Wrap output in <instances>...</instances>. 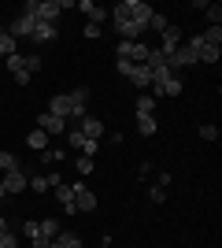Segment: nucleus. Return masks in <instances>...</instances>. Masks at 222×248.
<instances>
[{
    "mask_svg": "<svg viewBox=\"0 0 222 248\" xmlns=\"http://www.w3.org/2000/svg\"><path fill=\"white\" fill-rule=\"evenodd\" d=\"M74 11H82V15H85L89 22H93V26H100V22H104L107 15H111L107 8H100V4H93V0H78V4H74Z\"/></svg>",
    "mask_w": 222,
    "mask_h": 248,
    "instance_id": "6",
    "label": "nucleus"
},
{
    "mask_svg": "<svg viewBox=\"0 0 222 248\" xmlns=\"http://www.w3.org/2000/svg\"><path fill=\"white\" fill-rule=\"evenodd\" d=\"M200 137H204V141H219V130H215L211 123H204L200 126Z\"/></svg>",
    "mask_w": 222,
    "mask_h": 248,
    "instance_id": "34",
    "label": "nucleus"
},
{
    "mask_svg": "<svg viewBox=\"0 0 222 248\" xmlns=\"http://www.w3.org/2000/svg\"><path fill=\"white\" fill-rule=\"evenodd\" d=\"M204 45H215V48H222V26H207V30L200 33Z\"/></svg>",
    "mask_w": 222,
    "mask_h": 248,
    "instance_id": "19",
    "label": "nucleus"
},
{
    "mask_svg": "<svg viewBox=\"0 0 222 248\" xmlns=\"http://www.w3.org/2000/svg\"><path fill=\"white\" fill-rule=\"evenodd\" d=\"M56 37H59V26H56V22H37L33 33H30V41H37V45H48V41H56Z\"/></svg>",
    "mask_w": 222,
    "mask_h": 248,
    "instance_id": "11",
    "label": "nucleus"
},
{
    "mask_svg": "<svg viewBox=\"0 0 222 248\" xmlns=\"http://www.w3.org/2000/svg\"><path fill=\"white\" fill-rule=\"evenodd\" d=\"M148 200H152V204H163V200H167V189L152 186V189H148Z\"/></svg>",
    "mask_w": 222,
    "mask_h": 248,
    "instance_id": "33",
    "label": "nucleus"
},
{
    "mask_svg": "<svg viewBox=\"0 0 222 248\" xmlns=\"http://www.w3.org/2000/svg\"><path fill=\"white\" fill-rule=\"evenodd\" d=\"M30 245H33V248H48V245H52V241H48V237H41V233H37V237H33Z\"/></svg>",
    "mask_w": 222,
    "mask_h": 248,
    "instance_id": "40",
    "label": "nucleus"
},
{
    "mask_svg": "<svg viewBox=\"0 0 222 248\" xmlns=\"http://www.w3.org/2000/svg\"><path fill=\"white\" fill-rule=\"evenodd\" d=\"M4 197H8V193H4V182H0V200H4Z\"/></svg>",
    "mask_w": 222,
    "mask_h": 248,
    "instance_id": "43",
    "label": "nucleus"
},
{
    "mask_svg": "<svg viewBox=\"0 0 222 248\" xmlns=\"http://www.w3.org/2000/svg\"><path fill=\"white\" fill-rule=\"evenodd\" d=\"M74 130H78L85 141H100V137H104V123H100L96 115H85L82 123H74Z\"/></svg>",
    "mask_w": 222,
    "mask_h": 248,
    "instance_id": "5",
    "label": "nucleus"
},
{
    "mask_svg": "<svg viewBox=\"0 0 222 248\" xmlns=\"http://www.w3.org/2000/svg\"><path fill=\"white\" fill-rule=\"evenodd\" d=\"M204 15H207V26H222V4H207Z\"/></svg>",
    "mask_w": 222,
    "mask_h": 248,
    "instance_id": "24",
    "label": "nucleus"
},
{
    "mask_svg": "<svg viewBox=\"0 0 222 248\" xmlns=\"http://www.w3.org/2000/svg\"><path fill=\"white\" fill-rule=\"evenodd\" d=\"M85 37H89V41H100V26H93V22H85Z\"/></svg>",
    "mask_w": 222,
    "mask_h": 248,
    "instance_id": "37",
    "label": "nucleus"
},
{
    "mask_svg": "<svg viewBox=\"0 0 222 248\" xmlns=\"http://www.w3.org/2000/svg\"><path fill=\"white\" fill-rule=\"evenodd\" d=\"M26 145H30L33 152H44V148H48V134H44V130H30V134H26Z\"/></svg>",
    "mask_w": 222,
    "mask_h": 248,
    "instance_id": "16",
    "label": "nucleus"
},
{
    "mask_svg": "<svg viewBox=\"0 0 222 248\" xmlns=\"http://www.w3.org/2000/svg\"><path fill=\"white\" fill-rule=\"evenodd\" d=\"M59 218H41V237H48V241H56V233H59Z\"/></svg>",
    "mask_w": 222,
    "mask_h": 248,
    "instance_id": "22",
    "label": "nucleus"
},
{
    "mask_svg": "<svg viewBox=\"0 0 222 248\" xmlns=\"http://www.w3.org/2000/svg\"><path fill=\"white\" fill-rule=\"evenodd\" d=\"M56 200H59V204L67 207V215H78V211H74V186H56Z\"/></svg>",
    "mask_w": 222,
    "mask_h": 248,
    "instance_id": "14",
    "label": "nucleus"
},
{
    "mask_svg": "<svg viewBox=\"0 0 222 248\" xmlns=\"http://www.w3.org/2000/svg\"><path fill=\"white\" fill-rule=\"evenodd\" d=\"M48 115H59V119H71V96H67V93L52 96V100H48Z\"/></svg>",
    "mask_w": 222,
    "mask_h": 248,
    "instance_id": "13",
    "label": "nucleus"
},
{
    "mask_svg": "<svg viewBox=\"0 0 222 248\" xmlns=\"http://www.w3.org/2000/svg\"><path fill=\"white\" fill-rule=\"evenodd\" d=\"M59 15H63V4H59V0H41V4H37V22H56V26H59Z\"/></svg>",
    "mask_w": 222,
    "mask_h": 248,
    "instance_id": "9",
    "label": "nucleus"
},
{
    "mask_svg": "<svg viewBox=\"0 0 222 248\" xmlns=\"http://www.w3.org/2000/svg\"><path fill=\"white\" fill-rule=\"evenodd\" d=\"M137 134H145V137L156 134V115H137Z\"/></svg>",
    "mask_w": 222,
    "mask_h": 248,
    "instance_id": "21",
    "label": "nucleus"
},
{
    "mask_svg": "<svg viewBox=\"0 0 222 248\" xmlns=\"http://www.w3.org/2000/svg\"><path fill=\"white\" fill-rule=\"evenodd\" d=\"M26 71H30V78H33V71H41V56H37V52L26 56Z\"/></svg>",
    "mask_w": 222,
    "mask_h": 248,
    "instance_id": "35",
    "label": "nucleus"
},
{
    "mask_svg": "<svg viewBox=\"0 0 222 248\" xmlns=\"http://www.w3.org/2000/svg\"><path fill=\"white\" fill-rule=\"evenodd\" d=\"M126 82L137 85V89H152V71H148V63H133L126 71Z\"/></svg>",
    "mask_w": 222,
    "mask_h": 248,
    "instance_id": "8",
    "label": "nucleus"
},
{
    "mask_svg": "<svg viewBox=\"0 0 222 248\" xmlns=\"http://www.w3.org/2000/svg\"><path fill=\"white\" fill-rule=\"evenodd\" d=\"M56 245H63V248H82V233H74V230H59V233H56Z\"/></svg>",
    "mask_w": 222,
    "mask_h": 248,
    "instance_id": "17",
    "label": "nucleus"
},
{
    "mask_svg": "<svg viewBox=\"0 0 222 248\" xmlns=\"http://www.w3.org/2000/svg\"><path fill=\"white\" fill-rule=\"evenodd\" d=\"M219 56H222V48H215V45H204L200 56H196V63H219Z\"/></svg>",
    "mask_w": 222,
    "mask_h": 248,
    "instance_id": "23",
    "label": "nucleus"
},
{
    "mask_svg": "<svg viewBox=\"0 0 222 248\" xmlns=\"http://www.w3.org/2000/svg\"><path fill=\"white\" fill-rule=\"evenodd\" d=\"M15 85H30V71H19V74H15Z\"/></svg>",
    "mask_w": 222,
    "mask_h": 248,
    "instance_id": "39",
    "label": "nucleus"
},
{
    "mask_svg": "<svg viewBox=\"0 0 222 248\" xmlns=\"http://www.w3.org/2000/svg\"><path fill=\"white\" fill-rule=\"evenodd\" d=\"M137 115H156V96H152V93L137 96Z\"/></svg>",
    "mask_w": 222,
    "mask_h": 248,
    "instance_id": "20",
    "label": "nucleus"
},
{
    "mask_svg": "<svg viewBox=\"0 0 222 248\" xmlns=\"http://www.w3.org/2000/svg\"><path fill=\"white\" fill-rule=\"evenodd\" d=\"M0 233H8V218H0Z\"/></svg>",
    "mask_w": 222,
    "mask_h": 248,
    "instance_id": "41",
    "label": "nucleus"
},
{
    "mask_svg": "<svg viewBox=\"0 0 222 248\" xmlns=\"http://www.w3.org/2000/svg\"><path fill=\"white\" fill-rule=\"evenodd\" d=\"M67 145H71V148H78V152H82V145H85V137L78 134L74 126H67Z\"/></svg>",
    "mask_w": 222,
    "mask_h": 248,
    "instance_id": "29",
    "label": "nucleus"
},
{
    "mask_svg": "<svg viewBox=\"0 0 222 248\" xmlns=\"http://www.w3.org/2000/svg\"><path fill=\"white\" fill-rule=\"evenodd\" d=\"M170 182H174V178H170V170H163V174H159V182H156V186H159V189H167Z\"/></svg>",
    "mask_w": 222,
    "mask_h": 248,
    "instance_id": "38",
    "label": "nucleus"
},
{
    "mask_svg": "<svg viewBox=\"0 0 222 248\" xmlns=\"http://www.w3.org/2000/svg\"><path fill=\"white\" fill-rule=\"evenodd\" d=\"M96 148H100V141H85V145H82V155H89V159H96Z\"/></svg>",
    "mask_w": 222,
    "mask_h": 248,
    "instance_id": "36",
    "label": "nucleus"
},
{
    "mask_svg": "<svg viewBox=\"0 0 222 248\" xmlns=\"http://www.w3.org/2000/svg\"><path fill=\"white\" fill-rule=\"evenodd\" d=\"M8 71H11V74L26 71V56H19V52H15V56H8Z\"/></svg>",
    "mask_w": 222,
    "mask_h": 248,
    "instance_id": "28",
    "label": "nucleus"
},
{
    "mask_svg": "<svg viewBox=\"0 0 222 248\" xmlns=\"http://www.w3.org/2000/svg\"><path fill=\"white\" fill-rule=\"evenodd\" d=\"M152 89H156V93H152V96H156V100H159V96H181V89H185V85H181V78H178V74H170L167 82L152 85Z\"/></svg>",
    "mask_w": 222,
    "mask_h": 248,
    "instance_id": "12",
    "label": "nucleus"
},
{
    "mask_svg": "<svg viewBox=\"0 0 222 248\" xmlns=\"http://www.w3.org/2000/svg\"><path fill=\"white\" fill-rule=\"evenodd\" d=\"M74 167H78V174H93V159H89V155H78V163H74Z\"/></svg>",
    "mask_w": 222,
    "mask_h": 248,
    "instance_id": "31",
    "label": "nucleus"
},
{
    "mask_svg": "<svg viewBox=\"0 0 222 248\" xmlns=\"http://www.w3.org/2000/svg\"><path fill=\"white\" fill-rule=\"evenodd\" d=\"M37 233H41V218H26V222H22V237H37Z\"/></svg>",
    "mask_w": 222,
    "mask_h": 248,
    "instance_id": "25",
    "label": "nucleus"
},
{
    "mask_svg": "<svg viewBox=\"0 0 222 248\" xmlns=\"http://www.w3.org/2000/svg\"><path fill=\"white\" fill-rule=\"evenodd\" d=\"M74 211H78V215H82V211H96V193L85 186V182L74 186Z\"/></svg>",
    "mask_w": 222,
    "mask_h": 248,
    "instance_id": "4",
    "label": "nucleus"
},
{
    "mask_svg": "<svg viewBox=\"0 0 222 248\" xmlns=\"http://www.w3.org/2000/svg\"><path fill=\"white\" fill-rule=\"evenodd\" d=\"M33 26H37V0H26V4H22V11L8 22V33L15 37V41H19V37H26V41H30Z\"/></svg>",
    "mask_w": 222,
    "mask_h": 248,
    "instance_id": "1",
    "label": "nucleus"
},
{
    "mask_svg": "<svg viewBox=\"0 0 222 248\" xmlns=\"http://www.w3.org/2000/svg\"><path fill=\"white\" fill-rule=\"evenodd\" d=\"M19 163H22V159H15L11 152H0V174H8V170H15Z\"/></svg>",
    "mask_w": 222,
    "mask_h": 248,
    "instance_id": "27",
    "label": "nucleus"
},
{
    "mask_svg": "<svg viewBox=\"0 0 222 248\" xmlns=\"http://www.w3.org/2000/svg\"><path fill=\"white\" fill-rule=\"evenodd\" d=\"M37 130H44V134H67V119L41 111V115H37Z\"/></svg>",
    "mask_w": 222,
    "mask_h": 248,
    "instance_id": "10",
    "label": "nucleus"
},
{
    "mask_svg": "<svg viewBox=\"0 0 222 248\" xmlns=\"http://www.w3.org/2000/svg\"><path fill=\"white\" fill-rule=\"evenodd\" d=\"M178 45H181V30L174 26V22H170L167 30L159 33V45H156V48L163 52V56H170V52H178Z\"/></svg>",
    "mask_w": 222,
    "mask_h": 248,
    "instance_id": "7",
    "label": "nucleus"
},
{
    "mask_svg": "<svg viewBox=\"0 0 222 248\" xmlns=\"http://www.w3.org/2000/svg\"><path fill=\"white\" fill-rule=\"evenodd\" d=\"M71 96V119H67V126L71 123H82L85 115H89V85H78L74 93H67Z\"/></svg>",
    "mask_w": 222,
    "mask_h": 248,
    "instance_id": "2",
    "label": "nucleus"
},
{
    "mask_svg": "<svg viewBox=\"0 0 222 248\" xmlns=\"http://www.w3.org/2000/svg\"><path fill=\"white\" fill-rule=\"evenodd\" d=\"M0 248H19V233H0Z\"/></svg>",
    "mask_w": 222,
    "mask_h": 248,
    "instance_id": "32",
    "label": "nucleus"
},
{
    "mask_svg": "<svg viewBox=\"0 0 222 248\" xmlns=\"http://www.w3.org/2000/svg\"><path fill=\"white\" fill-rule=\"evenodd\" d=\"M30 189H33V193H44V189H52V186H48V178H44V174H30Z\"/></svg>",
    "mask_w": 222,
    "mask_h": 248,
    "instance_id": "30",
    "label": "nucleus"
},
{
    "mask_svg": "<svg viewBox=\"0 0 222 248\" xmlns=\"http://www.w3.org/2000/svg\"><path fill=\"white\" fill-rule=\"evenodd\" d=\"M0 182H4V193H22V189H30V170L26 167H15V170H8V174H0Z\"/></svg>",
    "mask_w": 222,
    "mask_h": 248,
    "instance_id": "3",
    "label": "nucleus"
},
{
    "mask_svg": "<svg viewBox=\"0 0 222 248\" xmlns=\"http://www.w3.org/2000/svg\"><path fill=\"white\" fill-rule=\"evenodd\" d=\"M100 248H111V237H104V245H100Z\"/></svg>",
    "mask_w": 222,
    "mask_h": 248,
    "instance_id": "42",
    "label": "nucleus"
},
{
    "mask_svg": "<svg viewBox=\"0 0 222 248\" xmlns=\"http://www.w3.org/2000/svg\"><path fill=\"white\" fill-rule=\"evenodd\" d=\"M170 22H167V15H159V11H152V19H148V30H156V33H163Z\"/></svg>",
    "mask_w": 222,
    "mask_h": 248,
    "instance_id": "26",
    "label": "nucleus"
},
{
    "mask_svg": "<svg viewBox=\"0 0 222 248\" xmlns=\"http://www.w3.org/2000/svg\"><path fill=\"white\" fill-rule=\"evenodd\" d=\"M148 48H152V45L133 41V45H130V56H126V60H130V63H145V60H148Z\"/></svg>",
    "mask_w": 222,
    "mask_h": 248,
    "instance_id": "18",
    "label": "nucleus"
},
{
    "mask_svg": "<svg viewBox=\"0 0 222 248\" xmlns=\"http://www.w3.org/2000/svg\"><path fill=\"white\" fill-rule=\"evenodd\" d=\"M15 48H19V41L8 33V26H0V60H4V56H15Z\"/></svg>",
    "mask_w": 222,
    "mask_h": 248,
    "instance_id": "15",
    "label": "nucleus"
}]
</instances>
